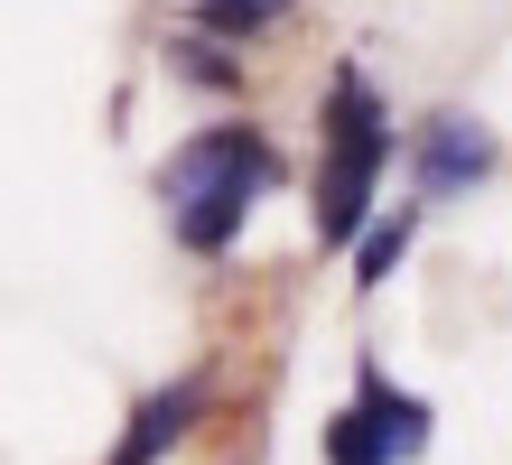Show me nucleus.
<instances>
[{
    "label": "nucleus",
    "instance_id": "nucleus-7",
    "mask_svg": "<svg viewBox=\"0 0 512 465\" xmlns=\"http://www.w3.org/2000/svg\"><path fill=\"white\" fill-rule=\"evenodd\" d=\"M401 252H410V214H391V224H373V233H364V252H354V289H382Z\"/></svg>",
    "mask_w": 512,
    "mask_h": 465
},
{
    "label": "nucleus",
    "instance_id": "nucleus-5",
    "mask_svg": "<svg viewBox=\"0 0 512 465\" xmlns=\"http://www.w3.org/2000/svg\"><path fill=\"white\" fill-rule=\"evenodd\" d=\"M354 410L373 419V438H382L391 456H419V447H429V410H419V400H410L401 382H391V372H382L373 354L354 363Z\"/></svg>",
    "mask_w": 512,
    "mask_h": 465
},
{
    "label": "nucleus",
    "instance_id": "nucleus-6",
    "mask_svg": "<svg viewBox=\"0 0 512 465\" xmlns=\"http://www.w3.org/2000/svg\"><path fill=\"white\" fill-rule=\"evenodd\" d=\"M326 465H391V447L373 438L364 410H336V419H326Z\"/></svg>",
    "mask_w": 512,
    "mask_h": 465
},
{
    "label": "nucleus",
    "instance_id": "nucleus-4",
    "mask_svg": "<svg viewBox=\"0 0 512 465\" xmlns=\"http://www.w3.org/2000/svg\"><path fill=\"white\" fill-rule=\"evenodd\" d=\"M196 410H205V382H168V391H149L140 410H131V438L112 447V465H159V456L196 428Z\"/></svg>",
    "mask_w": 512,
    "mask_h": 465
},
{
    "label": "nucleus",
    "instance_id": "nucleus-8",
    "mask_svg": "<svg viewBox=\"0 0 512 465\" xmlns=\"http://www.w3.org/2000/svg\"><path fill=\"white\" fill-rule=\"evenodd\" d=\"M280 10H289V0H205V19H215V28H233V38H252V28H270Z\"/></svg>",
    "mask_w": 512,
    "mask_h": 465
},
{
    "label": "nucleus",
    "instance_id": "nucleus-1",
    "mask_svg": "<svg viewBox=\"0 0 512 465\" xmlns=\"http://www.w3.org/2000/svg\"><path fill=\"white\" fill-rule=\"evenodd\" d=\"M280 177V159H270V140L243 131V121H224V131H196L177 159L159 168V196L177 214V242L187 252H224L233 233H243L252 196Z\"/></svg>",
    "mask_w": 512,
    "mask_h": 465
},
{
    "label": "nucleus",
    "instance_id": "nucleus-3",
    "mask_svg": "<svg viewBox=\"0 0 512 465\" xmlns=\"http://www.w3.org/2000/svg\"><path fill=\"white\" fill-rule=\"evenodd\" d=\"M485 168H494V131L475 112H438L419 131V196H466Z\"/></svg>",
    "mask_w": 512,
    "mask_h": 465
},
{
    "label": "nucleus",
    "instance_id": "nucleus-2",
    "mask_svg": "<svg viewBox=\"0 0 512 465\" xmlns=\"http://www.w3.org/2000/svg\"><path fill=\"white\" fill-rule=\"evenodd\" d=\"M391 159V121L364 93V75H336V112H326V168H317V242H354L373 214V177Z\"/></svg>",
    "mask_w": 512,
    "mask_h": 465
}]
</instances>
